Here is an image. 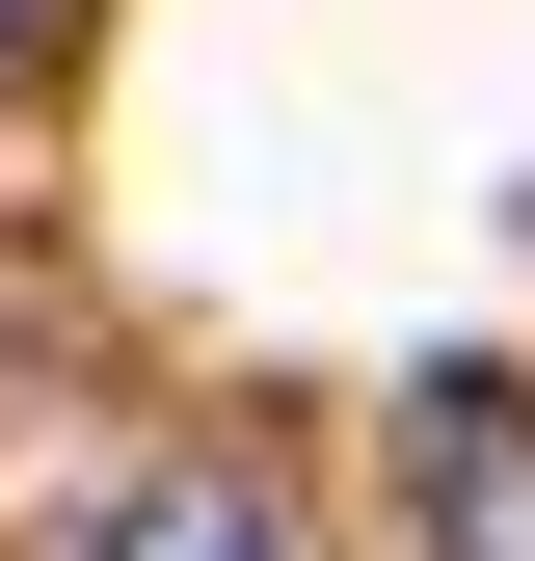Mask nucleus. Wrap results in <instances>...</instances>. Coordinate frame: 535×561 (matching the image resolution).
Listing matches in <instances>:
<instances>
[{"label":"nucleus","mask_w":535,"mask_h":561,"mask_svg":"<svg viewBox=\"0 0 535 561\" xmlns=\"http://www.w3.org/2000/svg\"><path fill=\"white\" fill-rule=\"evenodd\" d=\"M81 561H295V508H268L241 455H134L107 508H81Z\"/></svg>","instance_id":"nucleus-2"},{"label":"nucleus","mask_w":535,"mask_h":561,"mask_svg":"<svg viewBox=\"0 0 535 561\" xmlns=\"http://www.w3.org/2000/svg\"><path fill=\"white\" fill-rule=\"evenodd\" d=\"M54 27H81V0H0V81H54Z\"/></svg>","instance_id":"nucleus-3"},{"label":"nucleus","mask_w":535,"mask_h":561,"mask_svg":"<svg viewBox=\"0 0 535 561\" xmlns=\"http://www.w3.org/2000/svg\"><path fill=\"white\" fill-rule=\"evenodd\" d=\"M375 455H401V535H429V561H535V375H482V347H429Z\"/></svg>","instance_id":"nucleus-1"}]
</instances>
